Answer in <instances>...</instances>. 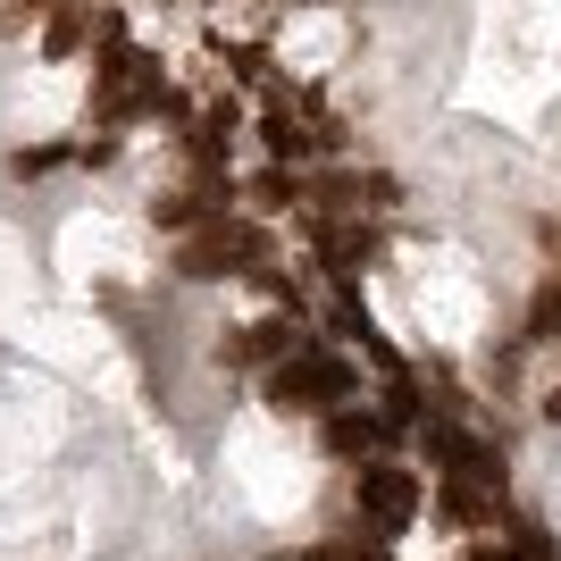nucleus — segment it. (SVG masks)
Returning a JSON list of instances; mask_svg holds the SVG:
<instances>
[{"label":"nucleus","mask_w":561,"mask_h":561,"mask_svg":"<svg viewBox=\"0 0 561 561\" xmlns=\"http://www.w3.org/2000/svg\"><path fill=\"white\" fill-rule=\"evenodd\" d=\"M503 553H512V561H561L545 528H512V537H503Z\"/></svg>","instance_id":"obj_15"},{"label":"nucleus","mask_w":561,"mask_h":561,"mask_svg":"<svg viewBox=\"0 0 561 561\" xmlns=\"http://www.w3.org/2000/svg\"><path fill=\"white\" fill-rule=\"evenodd\" d=\"M427 461L445 469V478H478V486H494V494H503V445L469 436L461 420H427Z\"/></svg>","instance_id":"obj_4"},{"label":"nucleus","mask_w":561,"mask_h":561,"mask_svg":"<svg viewBox=\"0 0 561 561\" xmlns=\"http://www.w3.org/2000/svg\"><path fill=\"white\" fill-rule=\"evenodd\" d=\"M76 50H93V0H50L43 59H76Z\"/></svg>","instance_id":"obj_9"},{"label":"nucleus","mask_w":561,"mask_h":561,"mask_svg":"<svg viewBox=\"0 0 561 561\" xmlns=\"http://www.w3.org/2000/svg\"><path fill=\"white\" fill-rule=\"evenodd\" d=\"M420 478H411V469L402 461H360L352 469V512H360V528H369L377 545H394L402 528H411V519H420Z\"/></svg>","instance_id":"obj_3"},{"label":"nucleus","mask_w":561,"mask_h":561,"mask_svg":"<svg viewBox=\"0 0 561 561\" xmlns=\"http://www.w3.org/2000/svg\"><path fill=\"white\" fill-rule=\"evenodd\" d=\"M227 68L243 76V84H260L268 101H285V84H277V50H268V43H227Z\"/></svg>","instance_id":"obj_12"},{"label":"nucleus","mask_w":561,"mask_h":561,"mask_svg":"<svg viewBox=\"0 0 561 561\" xmlns=\"http://www.w3.org/2000/svg\"><path fill=\"white\" fill-rule=\"evenodd\" d=\"M461 561H512V553H503V545H469Z\"/></svg>","instance_id":"obj_16"},{"label":"nucleus","mask_w":561,"mask_h":561,"mask_svg":"<svg viewBox=\"0 0 561 561\" xmlns=\"http://www.w3.org/2000/svg\"><path fill=\"white\" fill-rule=\"evenodd\" d=\"M310 335H302V319L294 310H277V319H252V328H234L227 344H218V360L227 369H277L285 352H302Z\"/></svg>","instance_id":"obj_5"},{"label":"nucleus","mask_w":561,"mask_h":561,"mask_svg":"<svg viewBox=\"0 0 561 561\" xmlns=\"http://www.w3.org/2000/svg\"><path fill=\"white\" fill-rule=\"evenodd\" d=\"M142 210H151V227H160L168 243H176V234H193V227H202V218L218 210V202H210V193H202V185H168V193H151Z\"/></svg>","instance_id":"obj_10"},{"label":"nucleus","mask_w":561,"mask_h":561,"mask_svg":"<svg viewBox=\"0 0 561 561\" xmlns=\"http://www.w3.org/2000/svg\"><path fill=\"white\" fill-rule=\"evenodd\" d=\"M260 142H268V160H277V168H310L319 151H328V135L302 126L294 101H268V110H260Z\"/></svg>","instance_id":"obj_6"},{"label":"nucleus","mask_w":561,"mask_h":561,"mask_svg":"<svg viewBox=\"0 0 561 561\" xmlns=\"http://www.w3.org/2000/svg\"><path fill=\"white\" fill-rule=\"evenodd\" d=\"M68 160H76V142H18L9 176H50V168H68Z\"/></svg>","instance_id":"obj_13"},{"label":"nucleus","mask_w":561,"mask_h":561,"mask_svg":"<svg viewBox=\"0 0 561 561\" xmlns=\"http://www.w3.org/2000/svg\"><path fill=\"white\" fill-rule=\"evenodd\" d=\"M160 9H168V0H160Z\"/></svg>","instance_id":"obj_18"},{"label":"nucleus","mask_w":561,"mask_h":561,"mask_svg":"<svg viewBox=\"0 0 561 561\" xmlns=\"http://www.w3.org/2000/svg\"><path fill=\"white\" fill-rule=\"evenodd\" d=\"M319 445H328L335 461H377L386 427H377V411H328V420H319Z\"/></svg>","instance_id":"obj_7"},{"label":"nucleus","mask_w":561,"mask_h":561,"mask_svg":"<svg viewBox=\"0 0 561 561\" xmlns=\"http://www.w3.org/2000/svg\"><path fill=\"white\" fill-rule=\"evenodd\" d=\"M352 394H360V369H352L335 344H319V335L268 369V411H285V420H328Z\"/></svg>","instance_id":"obj_2"},{"label":"nucleus","mask_w":561,"mask_h":561,"mask_svg":"<svg viewBox=\"0 0 561 561\" xmlns=\"http://www.w3.org/2000/svg\"><path fill=\"white\" fill-rule=\"evenodd\" d=\"M243 202H252V218H294L302 210V168H252V176H243Z\"/></svg>","instance_id":"obj_8"},{"label":"nucleus","mask_w":561,"mask_h":561,"mask_svg":"<svg viewBox=\"0 0 561 561\" xmlns=\"http://www.w3.org/2000/svg\"><path fill=\"white\" fill-rule=\"evenodd\" d=\"M377 427H386V436H411V427H427V420H420V386H411V369H402V377H386Z\"/></svg>","instance_id":"obj_11"},{"label":"nucleus","mask_w":561,"mask_h":561,"mask_svg":"<svg viewBox=\"0 0 561 561\" xmlns=\"http://www.w3.org/2000/svg\"><path fill=\"white\" fill-rule=\"evenodd\" d=\"M268 260H277L268 227H260V218H234V210H210L193 234H176V277L185 285H227V277L268 268Z\"/></svg>","instance_id":"obj_1"},{"label":"nucleus","mask_w":561,"mask_h":561,"mask_svg":"<svg viewBox=\"0 0 561 561\" xmlns=\"http://www.w3.org/2000/svg\"><path fill=\"white\" fill-rule=\"evenodd\" d=\"M302 9H344V0H302Z\"/></svg>","instance_id":"obj_17"},{"label":"nucleus","mask_w":561,"mask_h":561,"mask_svg":"<svg viewBox=\"0 0 561 561\" xmlns=\"http://www.w3.org/2000/svg\"><path fill=\"white\" fill-rule=\"evenodd\" d=\"M117 160H126V135H110V126H101L93 142H76V168H93V176H101V168H117Z\"/></svg>","instance_id":"obj_14"}]
</instances>
